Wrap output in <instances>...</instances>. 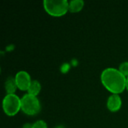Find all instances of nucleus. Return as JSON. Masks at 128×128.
<instances>
[{
  "label": "nucleus",
  "mask_w": 128,
  "mask_h": 128,
  "mask_svg": "<svg viewBox=\"0 0 128 128\" xmlns=\"http://www.w3.org/2000/svg\"><path fill=\"white\" fill-rule=\"evenodd\" d=\"M100 80L104 86L112 94H118L126 88L127 77L116 68H108L104 70Z\"/></svg>",
  "instance_id": "obj_1"
},
{
  "label": "nucleus",
  "mask_w": 128,
  "mask_h": 128,
  "mask_svg": "<svg viewBox=\"0 0 128 128\" xmlns=\"http://www.w3.org/2000/svg\"><path fill=\"white\" fill-rule=\"evenodd\" d=\"M69 2L67 0H44L46 12L52 16H62L68 11Z\"/></svg>",
  "instance_id": "obj_2"
},
{
  "label": "nucleus",
  "mask_w": 128,
  "mask_h": 128,
  "mask_svg": "<svg viewBox=\"0 0 128 128\" xmlns=\"http://www.w3.org/2000/svg\"><path fill=\"white\" fill-rule=\"evenodd\" d=\"M21 110L28 116H34L40 111V104L36 96L26 94L21 98Z\"/></svg>",
  "instance_id": "obj_3"
},
{
  "label": "nucleus",
  "mask_w": 128,
  "mask_h": 128,
  "mask_svg": "<svg viewBox=\"0 0 128 128\" xmlns=\"http://www.w3.org/2000/svg\"><path fill=\"white\" fill-rule=\"evenodd\" d=\"M2 108L8 116H14L21 110V98L15 94H7L2 100Z\"/></svg>",
  "instance_id": "obj_4"
},
{
  "label": "nucleus",
  "mask_w": 128,
  "mask_h": 128,
  "mask_svg": "<svg viewBox=\"0 0 128 128\" xmlns=\"http://www.w3.org/2000/svg\"><path fill=\"white\" fill-rule=\"evenodd\" d=\"M14 79H15L17 88L20 90L28 91V87L32 82L31 76L28 72L25 70H20L16 74Z\"/></svg>",
  "instance_id": "obj_5"
},
{
  "label": "nucleus",
  "mask_w": 128,
  "mask_h": 128,
  "mask_svg": "<svg viewBox=\"0 0 128 128\" xmlns=\"http://www.w3.org/2000/svg\"><path fill=\"white\" fill-rule=\"evenodd\" d=\"M122 101L121 97L117 94H112L107 100L106 106L110 112H115L118 111L122 107Z\"/></svg>",
  "instance_id": "obj_6"
},
{
  "label": "nucleus",
  "mask_w": 128,
  "mask_h": 128,
  "mask_svg": "<svg viewBox=\"0 0 128 128\" xmlns=\"http://www.w3.org/2000/svg\"><path fill=\"white\" fill-rule=\"evenodd\" d=\"M84 4L82 0H72L69 2L68 11L71 13H78L83 8Z\"/></svg>",
  "instance_id": "obj_7"
},
{
  "label": "nucleus",
  "mask_w": 128,
  "mask_h": 128,
  "mask_svg": "<svg viewBox=\"0 0 128 128\" xmlns=\"http://www.w3.org/2000/svg\"><path fill=\"white\" fill-rule=\"evenodd\" d=\"M41 90V86L40 83L38 80H32L28 89V94L33 95V96H37Z\"/></svg>",
  "instance_id": "obj_8"
},
{
  "label": "nucleus",
  "mask_w": 128,
  "mask_h": 128,
  "mask_svg": "<svg viewBox=\"0 0 128 128\" xmlns=\"http://www.w3.org/2000/svg\"><path fill=\"white\" fill-rule=\"evenodd\" d=\"M5 90L7 92V94H14L16 88H17V86L15 81L14 78H8L6 82H5Z\"/></svg>",
  "instance_id": "obj_9"
},
{
  "label": "nucleus",
  "mask_w": 128,
  "mask_h": 128,
  "mask_svg": "<svg viewBox=\"0 0 128 128\" xmlns=\"http://www.w3.org/2000/svg\"><path fill=\"white\" fill-rule=\"evenodd\" d=\"M118 70L124 76H125L126 77H128V62H124L122 63L119 66Z\"/></svg>",
  "instance_id": "obj_10"
},
{
  "label": "nucleus",
  "mask_w": 128,
  "mask_h": 128,
  "mask_svg": "<svg viewBox=\"0 0 128 128\" xmlns=\"http://www.w3.org/2000/svg\"><path fill=\"white\" fill-rule=\"evenodd\" d=\"M32 128H47V124L44 121L38 120L32 124Z\"/></svg>",
  "instance_id": "obj_11"
},
{
  "label": "nucleus",
  "mask_w": 128,
  "mask_h": 128,
  "mask_svg": "<svg viewBox=\"0 0 128 128\" xmlns=\"http://www.w3.org/2000/svg\"><path fill=\"white\" fill-rule=\"evenodd\" d=\"M22 128H32V124H28V123L25 124L23 125Z\"/></svg>",
  "instance_id": "obj_12"
},
{
  "label": "nucleus",
  "mask_w": 128,
  "mask_h": 128,
  "mask_svg": "<svg viewBox=\"0 0 128 128\" xmlns=\"http://www.w3.org/2000/svg\"><path fill=\"white\" fill-rule=\"evenodd\" d=\"M55 128H65L64 126H62V125H58V126H57V127H56Z\"/></svg>",
  "instance_id": "obj_13"
},
{
  "label": "nucleus",
  "mask_w": 128,
  "mask_h": 128,
  "mask_svg": "<svg viewBox=\"0 0 128 128\" xmlns=\"http://www.w3.org/2000/svg\"><path fill=\"white\" fill-rule=\"evenodd\" d=\"M126 88L128 91V77H127V84H126Z\"/></svg>",
  "instance_id": "obj_14"
}]
</instances>
